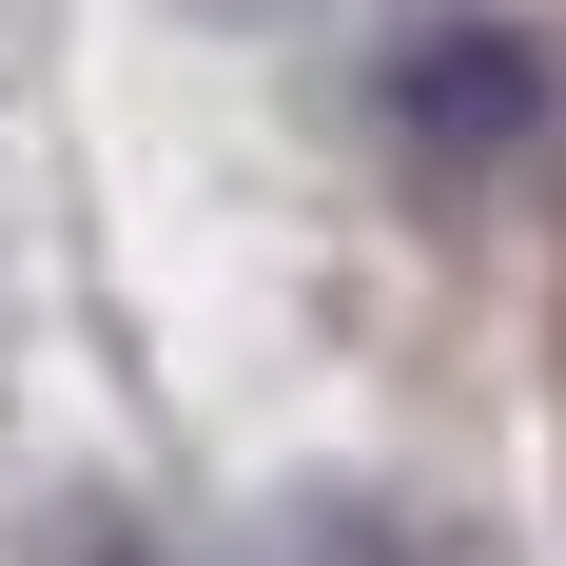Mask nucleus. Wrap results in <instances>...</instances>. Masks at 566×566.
I'll use <instances>...</instances> for the list:
<instances>
[{
	"instance_id": "f257e3e1",
	"label": "nucleus",
	"mask_w": 566,
	"mask_h": 566,
	"mask_svg": "<svg viewBox=\"0 0 566 566\" xmlns=\"http://www.w3.org/2000/svg\"><path fill=\"white\" fill-rule=\"evenodd\" d=\"M391 137L430 176H509L527 137H547V59H527L509 20H430V40L391 59Z\"/></svg>"
},
{
	"instance_id": "f03ea898",
	"label": "nucleus",
	"mask_w": 566,
	"mask_h": 566,
	"mask_svg": "<svg viewBox=\"0 0 566 566\" xmlns=\"http://www.w3.org/2000/svg\"><path fill=\"white\" fill-rule=\"evenodd\" d=\"M293 547H313V566H410V527H391V509H352V489H333V509H293Z\"/></svg>"
},
{
	"instance_id": "7ed1b4c3",
	"label": "nucleus",
	"mask_w": 566,
	"mask_h": 566,
	"mask_svg": "<svg viewBox=\"0 0 566 566\" xmlns=\"http://www.w3.org/2000/svg\"><path fill=\"white\" fill-rule=\"evenodd\" d=\"M40 566H176V547H157V527H117V509H78V527H59Z\"/></svg>"
}]
</instances>
